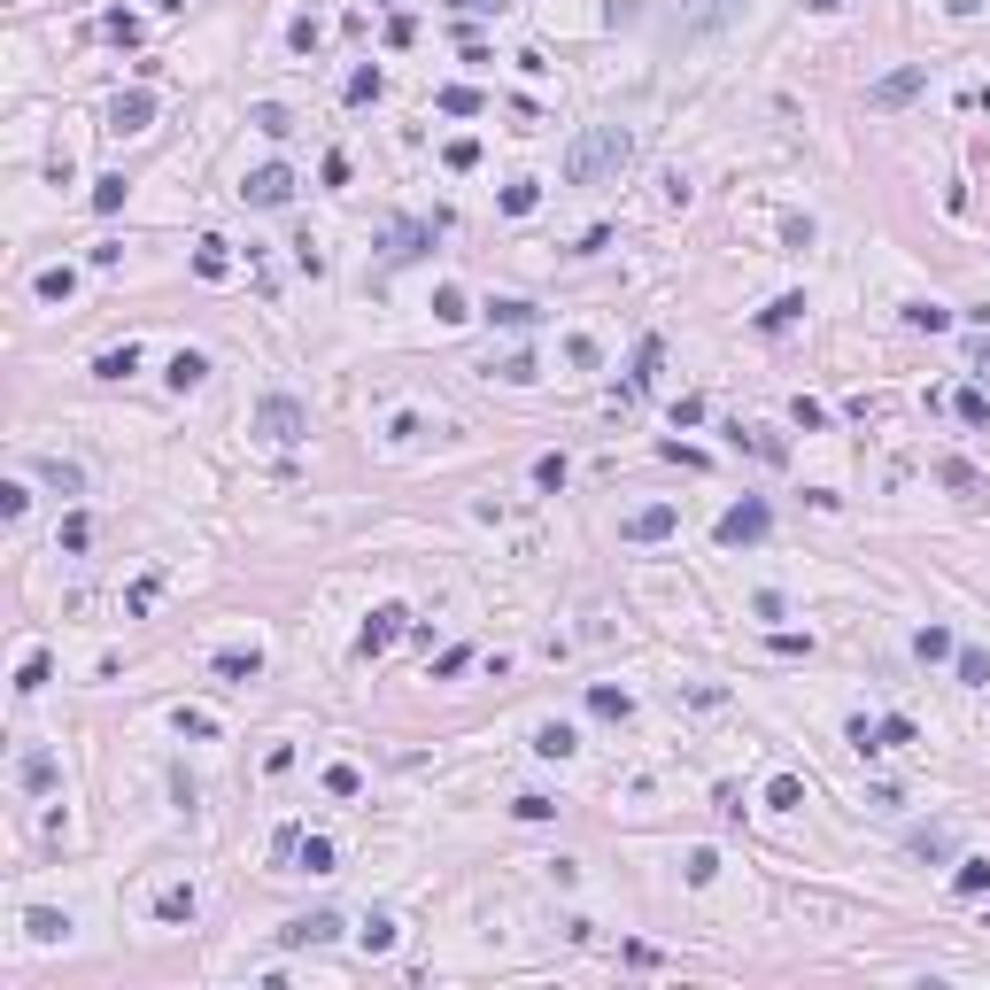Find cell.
Masks as SVG:
<instances>
[{"label":"cell","instance_id":"obj_1","mask_svg":"<svg viewBox=\"0 0 990 990\" xmlns=\"http://www.w3.org/2000/svg\"><path fill=\"white\" fill-rule=\"evenodd\" d=\"M627 163H635V132L627 124H588L565 147V186H612Z\"/></svg>","mask_w":990,"mask_h":990},{"label":"cell","instance_id":"obj_2","mask_svg":"<svg viewBox=\"0 0 990 990\" xmlns=\"http://www.w3.org/2000/svg\"><path fill=\"white\" fill-rule=\"evenodd\" d=\"M256 434L271 441V449H294V441L310 434V410L294 403V395H263L256 403Z\"/></svg>","mask_w":990,"mask_h":990},{"label":"cell","instance_id":"obj_3","mask_svg":"<svg viewBox=\"0 0 990 990\" xmlns=\"http://www.w3.org/2000/svg\"><path fill=\"white\" fill-rule=\"evenodd\" d=\"M766 526H774V511H766L758 495H743L735 511H720V526H712V534H720V550H751V542H766Z\"/></svg>","mask_w":990,"mask_h":990},{"label":"cell","instance_id":"obj_4","mask_svg":"<svg viewBox=\"0 0 990 990\" xmlns=\"http://www.w3.org/2000/svg\"><path fill=\"white\" fill-rule=\"evenodd\" d=\"M240 202L287 209V202H294V171H287V163H263V171H248V178H240Z\"/></svg>","mask_w":990,"mask_h":990},{"label":"cell","instance_id":"obj_5","mask_svg":"<svg viewBox=\"0 0 990 990\" xmlns=\"http://www.w3.org/2000/svg\"><path fill=\"white\" fill-rule=\"evenodd\" d=\"M921 86H929V70H921V62H913V70H890V78H874V86H867V109H905Z\"/></svg>","mask_w":990,"mask_h":990},{"label":"cell","instance_id":"obj_6","mask_svg":"<svg viewBox=\"0 0 990 990\" xmlns=\"http://www.w3.org/2000/svg\"><path fill=\"white\" fill-rule=\"evenodd\" d=\"M403 627H410V612H403V604H379V612L364 619V635H356V650H364V658H379V650H387V642L403 635Z\"/></svg>","mask_w":990,"mask_h":990},{"label":"cell","instance_id":"obj_7","mask_svg":"<svg viewBox=\"0 0 990 990\" xmlns=\"http://www.w3.org/2000/svg\"><path fill=\"white\" fill-rule=\"evenodd\" d=\"M673 526H681V511H673V503H642V511L619 526V534H627V542H666Z\"/></svg>","mask_w":990,"mask_h":990},{"label":"cell","instance_id":"obj_8","mask_svg":"<svg viewBox=\"0 0 990 990\" xmlns=\"http://www.w3.org/2000/svg\"><path fill=\"white\" fill-rule=\"evenodd\" d=\"M155 124V93H117L109 101V132H147Z\"/></svg>","mask_w":990,"mask_h":990},{"label":"cell","instance_id":"obj_9","mask_svg":"<svg viewBox=\"0 0 990 990\" xmlns=\"http://www.w3.org/2000/svg\"><path fill=\"white\" fill-rule=\"evenodd\" d=\"M333 936H341V913H302L279 929V944H333Z\"/></svg>","mask_w":990,"mask_h":990},{"label":"cell","instance_id":"obj_10","mask_svg":"<svg viewBox=\"0 0 990 990\" xmlns=\"http://www.w3.org/2000/svg\"><path fill=\"white\" fill-rule=\"evenodd\" d=\"M16 782H24V789H55V782H62V766H55L47 751H24V758H16Z\"/></svg>","mask_w":990,"mask_h":990},{"label":"cell","instance_id":"obj_11","mask_svg":"<svg viewBox=\"0 0 990 990\" xmlns=\"http://www.w3.org/2000/svg\"><path fill=\"white\" fill-rule=\"evenodd\" d=\"M163 379H171L178 395H186V387H202V379H209V356H202V349H178V356H171V372H163Z\"/></svg>","mask_w":990,"mask_h":990},{"label":"cell","instance_id":"obj_12","mask_svg":"<svg viewBox=\"0 0 990 990\" xmlns=\"http://www.w3.org/2000/svg\"><path fill=\"white\" fill-rule=\"evenodd\" d=\"M588 712H596V720H627V712H635V697H627V689H612V681H596V689H588Z\"/></svg>","mask_w":990,"mask_h":990},{"label":"cell","instance_id":"obj_13","mask_svg":"<svg viewBox=\"0 0 990 990\" xmlns=\"http://www.w3.org/2000/svg\"><path fill=\"white\" fill-rule=\"evenodd\" d=\"M70 294H78V271H70V263H47V271H39V302H70Z\"/></svg>","mask_w":990,"mask_h":990},{"label":"cell","instance_id":"obj_14","mask_svg":"<svg viewBox=\"0 0 990 990\" xmlns=\"http://www.w3.org/2000/svg\"><path fill=\"white\" fill-rule=\"evenodd\" d=\"M488 318H495V325H511V333H526L542 310H534V302H519V294H503V302H488Z\"/></svg>","mask_w":990,"mask_h":990},{"label":"cell","instance_id":"obj_15","mask_svg":"<svg viewBox=\"0 0 990 990\" xmlns=\"http://www.w3.org/2000/svg\"><path fill=\"white\" fill-rule=\"evenodd\" d=\"M658 356H666L658 341H642V349H635V372H627V395H650V379H658Z\"/></svg>","mask_w":990,"mask_h":990},{"label":"cell","instance_id":"obj_16","mask_svg":"<svg viewBox=\"0 0 990 990\" xmlns=\"http://www.w3.org/2000/svg\"><path fill=\"white\" fill-rule=\"evenodd\" d=\"M766 805H774V813H797V805H805V782H797V774H774V782H766Z\"/></svg>","mask_w":990,"mask_h":990},{"label":"cell","instance_id":"obj_17","mask_svg":"<svg viewBox=\"0 0 990 990\" xmlns=\"http://www.w3.org/2000/svg\"><path fill=\"white\" fill-rule=\"evenodd\" d=\"M39 480H47V488H62V495H78V488H86V472H78V465H62V457H39Z\"/></svg>","mask_w":990,"mask_h":990},{"label":"cell","instance_id":"obj_18","mask_svg":"<svg viewBox=\"0 0 990 990\" xmlns=\"http://www.w3.org/2000/svg\"><path fill=\"white\" fill-rule=\"evenodd\" d=\"M217 673H225V681H256L263 658H256V650H217Z\"/></svg>","mask_w":990,"mask_h":990},{"label":"cell","instance_id":"obj_19","mask_svg":"<svg viewBox=\"0 0 990 990\" xmlns=\"http://www.w3.org/2000/svg\"><path fill=\"white\" fill-rule=\"evenodd\" d=\"M952 890H960V898H983V890H990V859H960Z\"/></svg>","mask_w":990,"mask_h":990},{"label":"cell","instance_id":"obj_20","mask_svg":"<svg viewBox=\"0 0 990 990\" xmlns=\"http://www.w3.org/2000/svg\"><path fill=\"white\" fill-rule=\"evenodd\" d=\"M47 673H55V666H47V650H31L24 673H16V697H39V689H47Z\"/></svg>","mask_w":990,"mask_h":990},{"label":"cell","instance_id":"obj_21","mask_svg":"<svg viewBox=\"0 0 990 990\" xmlns=\"http://www.w3.org/2000/svg\"><path fill=\"white\" fill-rule=\"evenodd\" d=\"M898 743H913V720H905V712L874 720V751H898Z\"/></svg>","mask_w":990,"mask_h":990},{"label":"cell","instance_id":"obj_22","mask_svg":"<svg viewBox=\"0 0 990 990\" xmlns=\"http://www.w3.org/2000/svg\"><path fill=\"white\" fill-rule=\"evenodd\" d=\"M952 650H960V642L944 635V627H921V635H913V658H929V666H936V658H952Z\"/></svg>","mask_w":990,"mask_h":990},{"label":"cell","instance_id":"obj_23","mask_svg":"<svg viewBox=\"0 0 990 990\" xmlns=\"http://www.w3.org/2000/svg\"><path fill=\"white\" fill-rule=\"evenodd\" d=\"M426 248V225H395V240H387V263H410Z\"/></svg>","mask_w":990,"mask_h":990},{"label":"cell","instance_id":"obj_24","mask_svg":"<svg viewBox=\"0 0 990 990\" xmlns=\"http://www.w3.org/2000/svg\"><path fill=\"white\" fill-rule=\"evenodd\" d=\"M93 372H101V379H132V372H140V349L124 341V349H109L101 364H93Z\"/></svg>","mask_w":990,"mask_h":990},{"label":"cell","instance_id":"obj_25","mask_svg":"<svg viewBox=\"0 0 990 990\" xmlns=\"http://www.w3.org/2000/svg\"><path fill=\"white\" fill-rule=\"evenodd\" d=\"M534 202H542V186H534V178H511V186H503V209H511V217H526Z\"/></svg>","mask_w":990,"mask_h":990},{"label":"cell","instance_id":"obj_26","mask_svg":"<svg viewBox=\"0 0 990 990\" xmlns=\"http://www.w3.org/2000/svg\"><path fill=\"white\" fill-rule=\"evenodd\" d=\"M952 851V828H913V859H944Z\"/></svg>","mask_w":990,"mask_h":990},{"label":"cell","instance_id":"obj_27","mask_svg":"<svg viewBox=\"0 0 990 990\" xmlns=\"http://www.w3.org/2000/svg\"><path fill=\"white\" fill-rule=\"evenodd\" d=\"M155 921H194V890H163V898H155Z\"/></svg>","mask_w":990,"mask_h":990},{"label":"cell","instance_id":"obj_28","mask_svg":"<svg viewBox=\"0 0 990 990\" xmlns=\"http://www.w3.org/2000/svg\"><path fill=\"white\" fill-rule=\"evenodd\" d=\"M24 929H31V944H55V936L70 929V921H62V913H47V905H39V913H24Z\"/></svg>","mask_w":990,"mask_h":990},{"label":"cell","instance_id":"obj_29","mask_svg":"<svg viewBox=\"0 0 990 990\" xmlns=\"http://www.w3.org/2000/svg\"><path fill=\"white\" fill-rule=\"evenodd\" d=\"M225 240H202V248H194V271H202V279H225Z\"/></svg>","mask_w":990,"mask_h":990},{"label":"cell","instance_id":"obj_30","mask_svg":"<svg viewBox=\"0 0 990 990\" xmlns=\"http://www.w3.org/2000/svg\"><path fill=\"white\" fill-rule=\"evenodd\" d=\"M356 936H364V952H395V921H387V913H372Z\"/></svg>","mask_w":990,"mask_h":990},{"label":"cell","instance_id":"obj_31","mask_svg":"<svg viewBox=\"0 0 990 990\" xmlns=\"http://www.w3.org/2000/svg\"><path fill=\"white\" fill-rule=\"evenodd\" d=\"M434 318H441V325H465V318H472L465 294H457V287H434Z\"/></svg>","mask_w":990,"mask_h":990},{"label":"cell","instance_id":"obj_32","mask_svg":"<svg viewBox=\"0 0 990 990\" xmlns=\"http://www.w3.org/2000/svg\"><path fill=\"white\" fill-rule=\"evenodd\" d=\"M952 410H960L967 426H983V418H990V395H983V387H960V395H952Z\"/></svg>","mask_w":990,"mask_h":990},{"label":"cell","instance_id":"obj_33","mask_svg":"<svg viewBox=\"0 0 990 990\" xmlns=\"http://www.w3.org/2000/svg\"><path fill=\"white\" fill-rule=\"evenodd\" d=\"M294 859H302L310 874H333V844H325V836H310V844H294Z\"/></svg>","mask_w":990,"mask_h":990},{"label":"cell","instance_id":"obj_34","mask_svg":"<svg viewBox=\"0 0 990 990\" xmlns=\"http://www.w3.org/2000/svg\"><path fill=\"white\" fill-rule=\"evenodd\" d=\"M472 109H480L472 86H441V117H472Z\"/></svg>","mask_w":990,"mask_h":990},{"label":"cell","instance_id":"obj_35","mask_svg":"<svg viewBox=\"0 0 990 990\" xmlns=\"http://www.w3.org/2000/svg\"><path fill=\"white\" fill-rule=\"evenodd\" d=\"M55 542H62V550H86V542H93V519H86V511H70V519H62V534H55Z\"/></svg>","mask_w":990,"mask_h":990},{"label":"cell","instance_id":"obj_36","mask_svg":"<svg viewBox=\"0 0 990 990\" xmlns=\"http://www.w3.org/2000/svg\"><path fill=\"white\" fill-rule=\"evenodd\" d=\"M256 132H271V140H287V132H294V117L279 109V101H263V109H256Z\"/></svg>","mask_w":990,"mask_h":990},{"label":"cell","instance_id":"obj_37","mask_svg":"<svg viewBox=\"0 0 990 990\" xmlns=\"http://www.w3.org/2000/svg\"><path fill=\"white\" fill-rule=\"evenodd\" d=\"M952 666H960V681H975V689L990 681V658H983V650H952Z\"/></svg>","mask_w":990,"mask_h":990},{"label":"cell","instance_id":"obj_38","mask_svg":"<svg viewBox=\"0 0 990 990\" xmlns=\"http://www.w3.org/2000/svg\"><path fill=\"white\" fill-rule=\"evenodd\" d=\"M534 751H542V758H565V751H573V728H557V720H550V728L534 735Z\"/></svg>","mask_w":990,"mask_h":990},{"label":"cell","instance_id":"obj_39","mask_svg":"<svg viewBox=\"0 0 990 990\" xmlns=\"http://www.w3.org/2000/svg\"><path fill=\"white\" fill-rule=\"evenodd\" d=\"M93 209H101V217L124 209V178H93Z\"/></svg>","mask_w":990,"mask_h":990},{"label":"cell","instance_id":"obj_40","mask_svg":"<svg viewBox=\"0 0 990 990\" xmlns=\"http://www.w3.org/2000/svg\"><path fill=\"white\" fill-rule=\"evenodd\" d=\"M325 789H333V797H356V789H364V774H356V766H325Z\"/></svg>","mask_w":990,"mask_h":990},{"label":"cell","instance_id":"obj_41","mask_svg":"<svg viewBox=\"0 0 990 990\" xmlns=\"http://www.w3.org/2000/svg\"><path fill=\"white\" fill-rule=\"evenodd\" d=\"M379 86H387L379 70H356V78H349V101H356V109H364V101H379Z\"/></svg>","mask_w":990,"mask_h":990},{"label":"cell","instance_id":"obj_42","mask_svg":"<svg viewBox=\"0 0 990 990\" xmlns=\"http://www.w3.org/2000/svg\"><path fill=\"white\" fill-rule=\"evenodd\" d=\"M797 310H805V302H797V294H782V302H774V310H766V318H758V325H766V333H782V325L797 318Z\"/></svg>","mask_w":990,"mask_h":990},{"label":"cell","instance_id":"obj_43","mask_svg":"<svg viewBox=\"0 0 990 990\" xmlns=\"http://www.w3.org/2000/svg\"><path fill=\"white\" fill-rule=\"evenodd\" d=\"M905 318H913V325H929V333H944V325H952V310H936V302H913Z\"/></svg>","mask_w":990,"mask_h":990},{"label":"cell","instance_id":"obj_44","mask_svg":"<svg viewBox=\"0 0 990 990\" xmlns=\"http://www.w3.org/2000/svg\"><path fill=\"white\" fill-rule=\"evenodd\" d=\"M178 735H194V743H209V735H217V720H209V712H178Z\"/></svg>","mask_w":990,"mask_h":990},{"label":"cell","instance_id":"obj_45","mask_svg":"<svg viewBox=\"0 0 990 990\" xmlns=\"http://www.w3.org/2000/svg\"><path fill=\"white\" fill-rule=\"evenodd\" d=\"M480 163V140H449V171H472Z\"/></svg>","mask_w":990,"mask_h":990},{"label":"cell","instance_id":"obj_46","mask_svg":"<svg viewBox=\"0 0 990 990\" xmlns=\"http://www.w3.org/2000/svg\"><path fill=\"white\" fill-rule=\"evenodd\" d=\"M511 813H519V820H550L557 805H550V797H534V789H526V797H519V805H511Z\"/></svg>","mask_w":990,"mask_h":990},{"label":"cell","instance_id":"obj_47","mask_svg":"<svg viewBox=\"0 0 990 990\" xmlns=\"http://www.w3.org/2000/svg\"><path fill=\"white\" fill-rule=\"evenodd\" d=\"M503 379H511V387H526V379H542V364H534V356H511V364H503Z\"/></svg>","mask_w":990,"mask_h":990},{"label":"cell","instance_id":"obj_48","mask_svg":"<svg viewBox=\"0 0 990 990\" xmlns=\"http://www.w3.org/2000/svg\"><path fill=\"white\" fill-rule=\"evenodd\" d=\"M449 8H465V16H488V8H503V0H449Z\"/></svg>","mask_w":990,"mask_h":990},{"label":"cell","instance_id":"obj_49","mask_svg":"<svg viewBox=\"0 0 990 990\" xmlns=\"http://www.w3.org/2000/svg\"><path fill=\"white\" fill-rule=\"evenodd\" d=\"M975 8H983V0H952V16H975Z\"/></svg>","mask_w":990,"mask_h":990},{"label":"cell","instance_id":"obj_50","mask_svg":"<svg viewBox=\"0 0 990 990\" xmlns=\"http://www.w3.org/2000/svg\"><path fill=\"white\" fill-rule=\"evenodd\" d=\"M975 372H983V379H990V349H983V356H975Z\"/></svg>","mask_w":990,"mask_h":990},{"label":"cell","instance_id":"obj_51","mask_svg":"<svg viewBox=\"0 0 990 990\" xmlns=\"http://www.w3.org/2000/svg\"><path fill=\"white\" fill-rule=\"evenodd\" d=\"M813 8H844V0H813Z\"/></svg>","mask_w":990,"mask_h":990}]
</instances>
